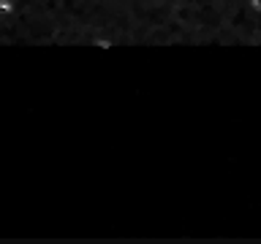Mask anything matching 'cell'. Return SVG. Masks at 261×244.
<instances>
[]
</instances>
